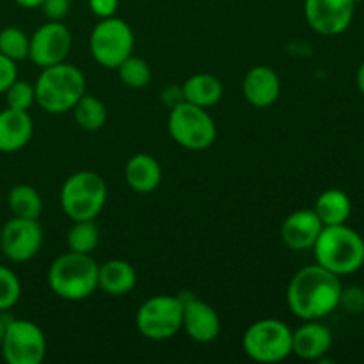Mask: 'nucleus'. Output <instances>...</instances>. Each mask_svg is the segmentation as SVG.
Instances as JSON below:
<instances>
[{
	"instance_id": "nucleus-1",
	"label": "nucleus",
	"mask_w": 364,
	"mask_h": 364,
	"mask_svg": "<svg viewBox=\"0 0 364 364\" xmlns=\"http://www.w3.org/2000/svg\"><path fill=\"white\" fill-rule=\"evenodd\" d=\"M343 284L340 276L322 265H308L297 270L287 290L290 311L301 320H322L340 308Z\"/></svg>"
},
{
	"instance_id": "nucleus-2",
	"label": "nucleus",
	"mask_w": 364,
	"mask_h": 364,
	"mask_svg": "<svg viewBox=\"0 0 364 364\" xmlns=\"http://www.w3.org/2000/svg\"><path fill=\"white\" fill-rule=\"evenodd\" d=\"M318 265L336 276H350L364 265V238L347 224L323 226L313 245Z\"/></svg>"
},
{
	"instance_id": "nucleus-3",
	"label": "nucleus",
	"mask_w": 364,
	"mask_h": 364,
	"mask_svg": "<svg viewBox=\"0 0 364 364\" xmlns=\"http://www.w3.org/2000/svg\"><path fill=\"white\" fill-rule=\"evenodd\" d=\"M36 103L48 114H64L73 110L85 95V75L66 60L43 68L34 84Z\"/></svg>"
},
{
	"instance_id": "nucleus-4",
	"label": "nucleus",
	"mask_w": 364,
	"mask_h": 364,
	"mask_svg": "<svg viewBox=\"0 0 364 364\" xmlns=\"http://www.w3.org/2000/svg\"><path fill=\"white\" fill-rule=\"evenodd\" d=\"M98 263L91 255L68 251L50 265L48 287L64 301H84L98 290Z\"/></svg>"
},
{
	"instance_id": "nucleus-5",
	"label": "nucleus",
	"mask_w": 364,
	"mask_h": 364,
	"mask_svg": "<svg viewBox=\"0 0 364 364\" xmlns=\"http://www.w3.org/2000/svg\"><path fill=\"white\" fill-rule=\"evenodd\" d=\"M107 183L92 171H78L60 188V208L71 220H91L107 203Z\"/></svg>"
},
{
	"instance_id": "nucleus-6",
	"label": "nucleus",
	"mask_w": 364,
	"mask_h": 364,
	"mask_svg": "<svg viewBox=\"0 0 364 364\" xmlns=\"http://www.w3.org/2000/svg\"><path fill=\"white\" fill-rule=\"evenodd\" d=\"M294 331L277 318H263L247 327L242 347L249 359L262 364H276L291 355Z\"/></svg>"
},
{
	"instance_id": "nucleus-7",
	"label": "nucleus",
	"mask_w": 364,
	"mask_h": 364,
	"mask_svg": "<svg viewBox=\"0 0 364 364\" xmlns=\"http://www.w3.org/2000/svg\"><path fill=\"white\" fill-rule=\"evenodd\" d=\"M167 128L173 141L191 151H203L217 139V127L206 109L185 100L171 107Z\"/></svg>"
},
{
	"instance_id": "nucleus-8",
	"label": "nucleus",
	"mask_w": 364,
	"mask_h": 364,
	"mask_svg": "<svg viewBox=\"0 0 364 364\" xmlns=\"http://www.w3.org/2000/svg\"><path fill=\"white\" fill-rule=\"evenodd\" d=\"M134 31L127 21L117 16L100 20L89 38L92 59L107 70H117V66L134 53Z\"/></svg>"
},
{
	"instance_id": "nucleus-9",
	"label": "nucleus",
	"mask_w": 364,
	"mask_h": 364,
	"mask_svg": "<svg viewBox=\"0 0 364 364\" xmlns=\"http://www.w3.org/2000/svg\"><path fill=\"white\" fill-rule=\"evenodd\" d=\"M183 320V299L176 295H155L142 302L135 323L146 340L164 341L176 336Z\"/></svg>"
},
{
	"instance_id": "nucleus-10",
	"label": "nucleus",
	"mask_w": 364,
	"mask_h": 364,
	"mask_svg": "<svg viewBox=\"0 0 364 364\" xmlns=\"http://www.w3.org/2000/svg\"><path fill=\"white\" fill-rule=\"evenodd\" d=\"M0 350L7 364H41L46 355L45 333L31 320H9Z\"/></svg>"
},
{
	"instance_id": "nucleus-11",
	"label": "nucleus",
	"mask_w": 364,
	"mask_h": 364,
	"mask_svg": "<svg viewBox=\"0 0 364 364\" xmlns=\"http://www.w3.org/2000/svg\"><path fill=\"white\" fill-rule=\"evenodd\" d=\"M43 245V228L34 219L13 217L0 231V251L7 259L23 263L34 258Z\"/></svg>"
},
{
	"instance_id": "nucleus-12",
	"label": "nucleus",
	"mask_w": 364,
	"mask_h": 364,
	"mask_svg": "<svg viewBox=\"0 0 364 364\" xmlns=\"http://www.w3.org/2000/svg\"><path fill=\"white\" fill-rule=\"evenodd\" d=\"M73 38L70 28L60 21H50L41 25L34 34L31 36V46H28V59L38 68H48L66 60L70 55Z\"/></svg>"
},
{
	"instance_id": "nucleus-13",
	"label": "nucleus",
	"mask_w": 364,
	"mask_h": 364,
	"mask_svg": "<svg viewBox=\"0 0 364 364\" xmlns=\"http://www.w3.org/2000/svg\"><path fill=\"white\" fill-rule=\"evenodd\" d=\"M355 6V0H304V16L313 31L333 38L350 27Z\"/></svg>"
},
{
	"instance_id": "nucleus-14",
	"label": "nucleus",
	"mask_w": 364,
	"mask_h": 364,
	"mask_svg": "<svg viewBox=\"0 0 364 364\" xmlns=\"http://www.w3.org/2000/svg\"><path fill=\"white\" fill-rule=\"evenodd\" d=\"M181 329L198 343H210L220 334V318L215 309L201 299H183Z\"/></svg>"
},
{
	"instance_id": "nucleus-15",
	"label": "nucleus",
	"mask_w": 364,
	"mask_h": 364,
	"mask_svg": "<svg viewBox=\"0 0 364 364\" xmlns=\"http://www.w3.org/2000/svg\"><path fill=\"white\" fill-rule=\"evenodd\" d=\"M323 224L320 223L315 210L302 208L290 213L281 224V238L291 251H308L313 249Z\"/></svg>"
},
{
	"instance_id": "nucleus-16",
	"label": "nucleus",
	"mask_w": 364,
	"mask_h": 364,
	"mask_svg": "<svg viewBox=\"0 0 364 364\" xmlns=\"http://www.w3.org/2000/svg\"><path fill=\"white\" fill-rule=\"evenodd\" d=\"M333 347V333L318 320H306L294 331L291 354L304 361H322Z\"/></svg>"
},
{
	"instance_id": "nucleus-17",
	"label": "nucleus",
	"mask_w": 364,
	"mask_h": 364,
	"mask_svg": "<svg viewBox=\"0 0 364 364\" xmlns=\"http://www.w3.org/2000/svg\"><path fill=\"white\" fill-rule=\"evenodd\" d=\"M245 100L256 109H267L274 105L281 95V80L279 75L269 66L251 68L245 73L244 84H242Z\"/></svg>"
},
{
	"instance_id": "nucleus-18",
	"label": "nucleus",
	"mask_w": 364,
	"mask_h": 364,
	"mask_svg": "<svg viewBox=\"0 0 364 364\" xmlns=\"http://www.w3.org/2000/svg\"><path fill=\"white\" fill-rule=\"evenodd\" d=\"M34 123L27 110L9 109L0 112V153H16L31 142Z\"/></svg>"
},
{
	"instance_id": "nucleus-19",
	"label": "nucleus",
	"mask_w": 364,
	"mask_h": 364,
	"mask_svg": "<svg viewBox=\"0 0 364 364\" xmlns=\"http://www.w3.org/2000/svg\"><path fill=\"white\" fill-rule=\"evenodd\" d=\"M124 181L137 194H149L156 191L162 181V167L151 155L139 153L132 156L124 166Z\"/></svg>"
},
{
	"instance_id": "nucleus-20",
	"label": "nucleus",
	"mask_w": 364,
	"mask_h": 364,
	"mask_svg": "<svg viewBox=\"0 0 364 364\" xmlns=\"http://www.w3.org/2000/svg\"><path fill=\"white\" fill-rule=\"evenodd\" d=\"M137 284L134 265L124 259H109L98 267V288L112 297L128 295Z\"/></svg>"
},
{
	"instance_id": "nucleus-21",
	"label": "nucleus",
	"mask_w": 364,
	"mask_h": 364,
	"mask_svg": "<svg viewBox=\"0 0 364 364\" xmlns=\"http://www.w3.org/2000/svg\"><path fill=\"white\" fill-rule=\"evenodd\" d=\"M181 96H183L185 102L194 103L203 109H210L223 100L224 85L215 75H192L185 80L183 87H181Z\"/></svg>"
},
{
	"instance_id": "nucleus-22",
	"label": "nucleus",
	"mask_w": 364,
	"mask_h": 364,
	"mask_svg": "<svg viewBox=\"0 0 364 364\" xmlns=\"http://www.w3.org/2000/svg\"><path fill=\"white\" fill-rule=\"evenodd\" d=\"M313 210L323 226H338V224H347V220L350 219L352 201L347 192L341 188H329L316 198Z\"/></svg>"
},
{
	"instance_id": "nucleus-23",
	"label": "nucleus",
	"mask_w": 364,
	"mask_h": 364,
	"mask_svg": "<svg viewBox=\"0 0 364 364\" xmlns=\"http://www.w3.org/2000/svg\"><path fill=\"white\" fill-rule=\"evenodd\" d=\"M7 206L13 217H20V219L39 220L43 213V199L32 185L21 183L11 188L7 196Z\"/></svg>"
},
{
	"instance_id": "nucleus-24",
	"label": "nucleus",
	"mask_w": 364,
	"mask_h": 364,
	"mask_svg": "<svg viewBox=\"0 0 364 364\" xmlns=\"http://www.w3.org/2000/svg\"><path fill=\"white\" fill-rule=\"evenodd\" d=\"M73 116L75 123H77L82 130L96 132L100 130V128H103V124L107 123L109 112H107V107L102 100L85 92V95L78 100L77 105L73 107Z\"/></svg>"
},
{
	"instance_id": "nucleus-25",
	"label": "nucleus",
	"mask_w": 364,
	"mask_h": 364,
	"mask_svg": "<svg viewBox=\"0 0 364 364\" xmlns=\"http://www.w3.org/2000/svg\"><path fill=\"white\" fill-rule=\"evenodd\" d=\"M66 244L70 251L80 252V255H91L100 244V230L95 219L91 220H75L66 235Z\"/></svg>"
},
{
	"instance_id": "nucleus-26",
	"label": "nucleus",
	"mask_w": 364,
	"mask_h": 364,
	"mask_svg": "<svg viewBox=\"0 0 364 364\" xmlns=\"http://www.w3.org/2000/svg\"><path fill=\"white\" fill-rule=\"evenodd\" d=\"M117 75H119L121 82L132 89H142L151 82L149 64L141 57H135L134 53L117 66Z\"/></svg>"
},
{
	"instance_id": "nucleus-27",
	"label": "nucleus",
	"mask_w": 364,
	"mask_h": 364,
	"mask_svg": "<svg viewBox=\"0 0 364 364\" xmlns=\"http://www.w3.org/2000/svg\"><path fill=\"white\" fill-rule=\"evenodd\" d=\"M28 46L31 38L18 27H6L0 31V53L9 57L11 60L28 59Z\"/></svg>"
},
{
	"instance_id": "nucleus-28",
	"label": "nucleus",
	"mask_w": 364,
	"mask_h": 364,
	"mask_svg": "<svg viewBox=\"0 0 364 364\" xmlns=\"http://www.w3.org/2000/svg\"><path fill=\"white\" fill-rule=\"evenodd\" d=\"M21 297V283L16 274L0 265V313L14 308Z\"/></svg>"
},
{
	"instance_id": "nucleus-29",
	"label": "nucleus",
	"mask_w": 364,
	"mask_h": 364,
	"mask_svg": "<svg viewBox=\"0 0 364 364\" xmlns=\"http://www.w3.org/2000/svg\"><path fill=\"white\" fill-rule=\"evenodd\" d=\"M4 95H6V102L9 109L27 110L28 112V109L36 103L34 85L25 80H18V78L7 87Z\"/></svg>"
},
{
	"instance_id": "nucleus-30",
	"label": "nucleus",
	"mask_w": 364,
	"mask_h": 364,
	"mask_svg": "<svg viewBox=\"0 0 364 364\" xmlns=\"http://www.w3.org/2000/svg\"><path fill=\"white\" fill-rule=\"evenodd\" d=\"M340 306H343L348 313L364 311V290L359 287L343 288L340 297Z\"/></svg>"
},
{
	"instance_id": "nucleus-31",
	"label": "nucleus",
	"mask_w": 364,
	"mask_h": 364,
	"mask_svg": "<svg viewBox=\"0 0 364 364\" xmlns=\"http://www.w3.org/2000/svg\"><path fill=\"white\" fill-rule=\"evenodd\" d=\"M18 78V68L14 60L0 53V95L7 91L11 84Z\"/></svg>"
},
{
	"instance_id": "nucleus-32",
	"label": "nucleus",
	"mask_w": 364,
	"mask_h": 364,
	"mask_svg": "<svg viewBox=\"0 0 364 364\" xmlns=\"http://www.w3.org/2000/svg\"><path fill=\"white\" fill-rule=\"evenodd\" d=\"M41 9L50 21H60L70 13V0H45Z\"/></svg>"
},
{
	"instance_id": "nucleus-33",
	"label": "nucleus",
	"mask_w": 364,
	"mask_h": 364,
	"mask_svg": "<svg viewBox=\"0 0 364 364\" xmlns=\"http://www.w3.org/2000/svg\"><path fill=\"white\" fill-rule=\"evenodd\" d=\"M87 4L91 13L98 16L100 20L116 16L117 7H119V0H87Z\"/></svg>"
},
{
	"instance_id": "nucleus-34",
	"label": "nucleus",
	"mask_w": 364,
	"mask_h": 364,
	"mask_svg": "<svg viewBox=\"0 0 364 364\" xmlns=\"http://www.w3.org/2000/svg\"><path fill=\"white\" fill-rule=\"evenodd\" d=\"M14 2L20 7H23V9H36V7H41L45 0H14Z\"/></svg>"
},
{
	"instance_id": "nucleus-35",
	"label": "nucleus",
	"mask_w": 364,
	"mask_h": 364,
	"mask_svg": "<svg viewBox=\"0 0 364 364\" xmlns=\"http://www.w3.org/2000/svg\"><path fill=\"white\" fill-rule=\"evenodd\" d=\"M358 87L361 91V95L364 96V63L359 66L358 70Z\"/></svg>"
},
{
	"instance_id": "nucleus-36",
	"label": "nucleus",
	"mask_w": 364,
	"mask_h": 364,
	"mask_svg": "<svg viewBox=\"0 0 364 364\" xmlns=\"http://www.w3.org/2000/svg\"><path fill=\"white\" fill-rule=\"evenodd\" d=\"M7 322H9V320H6V318H2V316H0V347H2V341H4V334H6Z\"/></svg>"
},
{
	"instance_id": "nucleus-37",
	"label": "nucleus",
	"mask_w": 364,
	"mask_h": 364,
	"mask_svg": "<svg viewBox=\"0 0 364 364\" xmlns=\"http://www.w3.org/2000/svg\"><path fill=\"white\" fill-rule=\"evenodd\" d=\"M355 2H359V0H355Z\"/></svg>"
}]
</instances>
